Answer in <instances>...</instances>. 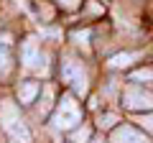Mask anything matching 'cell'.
Returning <instances> with one entry per match:
<instances>
[{
  "label": "cell",
  "mask_w": 153,
  "mask_h": 143,
  "mask_svg": "<svg viewBox=\"0 0 153 143\" xmlns=\"http://www.w3.org/2000/svg\"><path fill=\"white\" fill-rule=\"evenodd\" d=\"M18 123H21V112H18L16 102L3 100V102H0V128H3L5 133H10Z\"/></svg>",
  "instance_id": "277c9868"
},
{
  "label": "cell",
  "mask_w": 153,
  "mask_h": 143,
  "mask_svg": "<svg viewBox=\"0 0 153 143\" xmlns=\"http://www.w3.org/2000/svg\"><path fill=\"white\" fill-rule=\"evenodd\" d=\"M79 120H82V110H79V105L74 102L71 95H64V97L59 100V105H56L54 118H51L54 128H59V130H71Z\"/></svg>",
  "instance_id": "6da1fadb"
},
{
  "label": "cell",
  "mask_w": 153,
  "mask_h": 143,
  "mask_svg": "<svg viewBox=\"0 0 153 143\" xmlns=\"http://www.w3.org/2000/svg\"><path fill=\"white\" fill-rule=\"evenodd\" d=\"M133 79H135V82H153V69L151 66H146V69H138V72H133Z\"/></svg>",
  "instance_id": "7c38bea8"
},
{
  "label": "cell",
  "mask_w": 153,
  "mask_h": 143,
  "mask_svg": "<svg viewBox=\"0 0 153 143\" xmlns=\"http://www.w3.org/2000/svg\"><path fill=\"white\" fill-rule=\"evenodd\" d=\"M140 125L146 128V130L153 133V115H143V118H140Z\"/></svg>",
  "instance_id": "e0dca14e"
},
{
  "label": "cell",
  "mask_w": 153,
  "mask_h": 143,
  "mask_svg": "<svg viewBox=\"0 0 153 143\" xmlns=\"http://www.w3.org/2000/svg\"><path fill=\"white\" fill-rule=\"evenodd\" d=\"M123 105H125L128 110H135V112L153 110V92L140 89V87H128L123 92Z\"/></svg>",
  "instance_id": "7a4b0ae2"
},
{
  "label": "cell",
  "mask_w": 153,
  "mask_h": 143,
  "mask_svg": "<svg viewBox=\"0 0 153 143\" xmlns=\"http://www.w3.org/2000/svg\"><path fill=\"white\" fill-rule=\"evenodd\" d=\"M21 61H23V66H36V61H38V41L33 39V36H28V39L23 41Z\"/></svg>",
  "instance_id": "52a82bcc"
},
{
  "label": "cell",
  "mask_w": 153,
  "mask_h": 143,
  "mask_svg": "<svg viewBox=\"0 0 153 143\" xmlns=\"http://www.w3.org/2000/svg\"><path fill=\"white\" fill-rule=\"evenodd\" d=\"M89 143H105V141H102V138H94V141H89Z\"/></svg>",
  "instance_id": "ac0fdd59"
},
{
  "label": "cell",
  "mask_w": 153,
  "mask_h": 143,
  "mask_svg": "<svg viewBox=\"0 0 153 143\" xmlns=\"http://www.w3.org/2000/svg\"><path fill=\"white\" fill-rule=\"evenodd\" d=\"M87 39H89V31H74L71 33V41L76 46H87Z\"/></svg>",
  "instance_id": "5bb4252c"
},
{
  "label": "cell",
  "mask_w": 153,
  "mask_h": 143,
  "mask_svg": "<svg viewBox=\"0 0 153 143\" xmlns=\"http://www.w3.org/2000/svg\"><path fill=\"white\" fill-rule=\"evenodd\" d=\"M13 69V41L8 33H3L0 36V74L5 77V74H10Z\"/></svg>",
  "instance_id": "5b68a950"
},
{
  "label": "cell",
  "mask_w": 153,
  "mask_h": 143,
  "mask_svg": "<svg viewBox=\"0 0 153 143\" xmlns=\"http://www.w3.org/2000/svg\"><path fill=\"white\" fill-rule=\"evenodd\" d=\"M56 3H59V5L64 8V10H76V5H79L76 0H56Z\"/></svg>",
  "instance_id": "2e32d148"
},
{
  "label": "cell",
  "mask_w": 153,
  "mask_h": 143,
  "mask_svg": "<svg viewBox=\"0 0 153 143\" xmlns=\"http://www.w3.org/2000/svg\"><path fill=\"white\" fill-rule=\"evenodd\" d=\"M38 92H41V84L33 82V79L18 84V100H21V105H31L33 100L38 97Z\"/></svg>",
  "instance_id": "ba28073f"
},
{
  "label": "cell",
  "mask_w": 153,
  "mask_h": 143,
  "mask_svg": "<svg viewBox=\"0 0 153 143\" xmlns=\"http://www.w3.org/2000/svg\"><path fill=\"white\" fill-rule=\"evenodd\" d=\"M51 100H54V89L46 87V89H44V100H41V107H38V112H41V115H49V110H51Z\"/></svg>",
  "instance_id": "8fae6325"
},
{
  "label": "cell",
  "mask_w": 153,
  "mask_h": 143,
  "mask_svg": "<svg viewBox=\"0 0 153 143\" xmlns=\"http://www.w3.org/2000/svg\"><path fill=\"white\" fill-rule=\"evenodd\" d=\"M115 123H117V115H112V112H107V115H102V118H100V123H97V125H100V128L105 130V128H112Z\"/></svg>",
  "instance_id": "9a60e30c"
},
{
  "label": "cell",
  "mask_w": 153,
  "mask_h": 143,
  "mask_svg": "<svg viewBox=\"0 0 153 143\" xmlns=\"http://www.w3.org/2000/svg\"><path fill=\"white\" fill-rule=\"evenodd\" d=\"M61 79H64V82H71V84H74V89H76L79 95L87 92V77H84V69H82V64H79V61L66 59L64 64H61Z\"/></svg>",
  "instance_id": "3957f363"
},
{
  "label": "cell",
  "mask_w": 153,
  "mask_h": 143,
  "mask_svg": "<svg viewBox=\"0 0 153 143\" xmlns=\"http://www.w3.org/2000/svg\"><path fill=\"white\" fill-rule=\"evenodd\" d=\"M71 138H74V143H84V141H89V128H87V125H82L79 130L71 133Z\"/></svg>",
  "instance_id": "4fadbf2b"
},
{
  "label": "cell",
  "mask_w": 153,
  "mask_h": 143,
  "mask_svg": "<svg viewBox=\"0 0 153 143\" xmlns=\"http://www.w3.org/2000/svg\"><path fill=\"white\" fill-rule=\"evenodd\" d=\"M110 143H148V138L143 136V133H138L135 128H130V125H123V128H117V130L112 133Z\"/></svg>",
  "instance_id": "8992f818"
},
{
  "label": "cell",
  "mask_w": 153,
  "mask_h": 143,
  "mask_svg": "<svg viewBox=\"0 0 153 143\" xmlns=\"http://www.w3.org/2000/svg\"><path fill=\"white\" fill-rule=\"evenodd\" d=\"M8 138H10V143H31V133H28V128L23 125V123H18V125L8 133Z\"/></svg>",
  "instance_id": "9c48e42d"
},
{
  "label": "cell",
  "mask_w": 153,
  "mask_h": 143,
  "mask_svg": "<svg viewBox=\"0 0 153 143\" xmlns=\"http://www.w3.org/2000/svg\"><path fill=\"white\" fill-rule=\"evenodd\" d=\"M133 59H135V54H115L112 59H110V66H112V69H125V66H130Z\"/></svg>",
  "instance_id": "30bf717a"
}]
</instances>
